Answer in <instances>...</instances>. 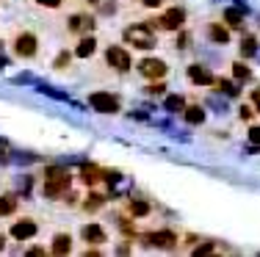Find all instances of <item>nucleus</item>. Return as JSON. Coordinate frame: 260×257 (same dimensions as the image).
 Listing matches in <instances>:
<instances>
[{
    "mask_svg": "<svg viewBox=\"0 0 260 257\" xmlns=\"http://www.w3.org/2000/svg\"><path fill=\"white\" fill-rule=\"evenodd\" d=\"M122 39L127 42V47L141 53H150L158 47V36H155V25L150 20L147 22H130V25L122 30Z\"/></svg>",
    "mask_w": 260,
    "mask_h": 257,
    "instance_id": "obj_1",
    "label": "nucleus"
},
{
    "mask_svg": "<svg viewBox=\"0 0 260 257\" xmlns=\"http://www.w3.org/2000/svg\"><path fill=\"white\" fill-rule=\"evenodd\" d=\"M42 50V39L34 28H17L11 33V56L20 61H34Z\"/></svg>",
    "mask_w": 260,
    "mask_h": 257,
    "instance_id": "obj_2",
    "label": "nucleus"
},
{
    "mask_svg": "<svg viewBox=\"0 0 260 257\" xmlns=\"http://www.w3.org/2000/svg\"><path fill=\"white\" fill-rule=\"evenodd\" d=\"M70 186H72V174H70V169H64V166H50L42 174V197L45 199L67 197Z\"/></svg>",
    "mask_w": 260,
    "mask_h": 257,
    "instance_id": "obj_3",
    "label": "nucleus"
},
{
    "mask_svg": "<svg viewBox=\"0 0 260 257\" xmlns=\"http://www.w3.org/2000/svg\"><path fill=\"white\" fill-rule=\"evenodd\" d=\"M64 28H67V33H70L72 39H78V36H86V33H94V28H97V17H94V11H91V9L80 6V9L67 11Z\"/></svg>",
    "mask_w": 260,
    "mask_h": 257,
    "instance_id": "obj_4",
    "label": "nucleus"
},
{
    "mask_svg": "<svg viewBox=\"0 0 260 257\" xmlns=\"http://www.w3.org/2000/svg\"><path fill=\"white\" fill-rule=\"evenodd\" d=\"M103 64L108 66L114 75H127L133 69V56L125 45H108L103 50Z\"/></svg>",
    "mask_w": 260,
    "mask_h": 257,
    "instance_id": "obj_5",
    "label": "nucleus"
},
{
    "mask_svg": "<svg viewBox=\"0 0 260 257\" xmlns=\"http://www.w3.org/2000/svg\"><path fill=\"white\" fill-rule=\"evenodd\" d=\"M185 20H188V14H185L183 6H172V9H166L160 17H155V20H152V25H155V30L177 33L180 28H185Z\"/></svg>",
    "mask_w": 260,
    "mask_h": 257,
    "instance_id": "obj_6",
    "label": "nucleus"
},
{
    "mask_svg": "<svg viewBox=\"0 0 260 257\" xmlns=\"http://www.w3.org/2000/svg\"><path fill=\"white\" fill-rule=\"evenodd\" d=\"M136 72H139L144 81H160V78H166V72H169V64H166L164 58L147 56L136 64Z\"/></svg>",
    "mask_w": 260,
    "mask_h": 257,
    "instance_id": "obj_7",
    "label": "nucleus"
},
{
    "mask_svg": "<svg viewBox=\"0 0 260 257\" xmlns=\"http://www.w3.org/2000/svg\"><path fill=\"white\" fill-rule=\"evenodd\" d=\"M86 102H89L94 111H100V114H119L122 111L119 97L111 94V91H91V94L86 97Z\"/></svg>",
    "mask_w": 260,
    "mask_h": 257,
    "instance_id": "obj_8",
    "label": "nucleus"
},
{
    "mask_svg": "<svg viewBox=\"0 0 260 257\" xmlns=\"http://www.w3.org/2000/svg\"><path fill=\"white\" fill-rule=\"evenodd\" d=\"M36 232H39V224H36L34 216H17L9 227V238H14V241L22 243V241L36 238Z\"/></svg>",
    "mask_w": 260,
    "mask_h": 257,
    "instance_id": "obj_9",
    "label": "nucleus"
},
{
    "mask_svg": "<svg viewBox=\"0 0 260 257\" xmlns=\"http://www.w3.org/2000/svg\"><path fill=\"white\" fill-rule=\"evenodd\" d=\"M177 232H172V230H152V232H147L144 235V243L147 246H155V249H175L177 246Z\"/></svg>",
    "mask_w": 260,
    "mask_h": 257,
    "instance_id": "obj_10",
    "label": "nucleus"
},
{
    "mask_svg": "<svg viewBox=\"0 0 260 257\" xmlns=\"http://www.w3.org/2000/svg\"><path fill=\"white\" fill-rule=\"evenodd\" d=\"M80 241L86 243V246H103L105 241H108V232H105L103 224L97 222H89L80 227Z\"/></svg>",
    "mask_w": 260,
    "mask_h": 257,
    "instance_id": "obj_11",
    "label": "nucleus"
},
{
    "mask_svg": "<svg viewBox=\"0 0 260 257\" xmlns=\"http://www.w3.org/2000/svg\"><path fill=\"white\" fill-rule=\"evenodd\" d=\"M205 36H208L210 45H219V47L230 45V28L224 22H216V20L205 22Z\"/></svg>",
    "mask_w": 260,
    "mask_h": 257,
    "instance_id": "obj_12",
    "label": "nucleus"
},
{
    "mask_svg": "<svg viewBox=\"0 0 260 257\" xmlns=\"http://www.w3.org/2000/svg\"><path fill=\"white\" fill-rule=\"evenodd\" d=\"M185 75H188V81L194 83V86H213L216 83V75L208 69L205 64H188Z\"/></svg>",
    "mask_w": 260,
    "mask_h": 257,
    "instance_id": "obj_13",
    "label": "nucleus"
},
{
    "mask_svg": "<svg viewBox=\"0 0 260 257\" xmlns=\"http://www.w3.org/2000/svg\"><path fill=\"white\" fill-rule=\"evenodd\" d=\"M36 11H45V14H61V11H70L72 3H80V0H28Z\"/></svg>",
    "mask_w": 260,
    "mask_h": 257,
    "instance_id": "obj_14",
    "label": "nucleus"
},
{
    "mask_svg": "<svg viewBox=\"0 0 260 257\" xmlns=\"http://www.w3.org/2000/svg\"><path fill=\"white\" fill-rule=\"evenodd\" d=\"M75 58H91L97 53V36L94 33H86V36H78L75 39V47H72Z\"/></svg>",
    "mask_w": 260,
    "mask_h": 257,
    "instance_id": "obj_15",
    "label": "nucleus"
},
{
    "mask_svg": "<svg viewBox=\"0 0 260 257\" xmlns=\"http://www.w3.org/2000/svg\"><path fill=\"white\" fill-rule=\"evenodd\" d=\"M17 210H20V194H14V191L0 194V218L17 216Z\"/></svg>",
    "mask_w": 260,
    "mask_h": 257,
    "instance_id": "obj_16",
    "label": "nucleus"
},
{
    "mask_svg": "<svg viewBox=\"0 0 260 257\" xmlns=\"http://www.w3.org/2000/svg\"><path fill=\"white\" fill-rule=\"evenodd\" d=\"M125 210H127V216H133V218H144V216H150V213H152V205L147 199L130 197L125 202Z\"/></svg>",
    "mask_w": 260,
    "mask_h": 257,
    "instance_id": "obj_17",
    "label": "nucleus"
},
{
    "mask_svg": "<svg viewBox=\"0 0 260 257\" xmlns=\"http://www.w3.org/2000/svg\"><path fill=\"white\" fill-rule=\"evenodd\" d=\"M78 177H80V182H83V186L94 188L97 182H103V169L94 166V163H86V166H80Z\"/></svg>",
    "mask_w": 260,
    "mask_h": 257,
    "instance_id": "obj_18",
    "label": "nucleus"
},
{
    "mask_svg": "<svg viewBox=\"0 0 260 257\" xmlns=\"http://www.w3.org/2000/svg\"><path fill=\"white\" fill-rule=\"evenodd\" d=\"M72 252V235L70 232H55L53 243H50V254L61 257V254H70Z\"/></svg>",
    "mask_w": 260,
    "mask_h": 257,
    "instance_id": "obj_19",
    "label": "nucleus"
},
{
    "mask_svg": "<svg viewBox=\"0 0 260 257\" xmlns=\"http://www.w3.org/2000/svg\"><path fill=\"white\" fill-rule=\"evenodd\" d=\"M257 47H260V42L255 39V36H244V39H241V45H238V56L241 58H252L257 53Z\"/></svg>",
    "mask_w": 260,
    "mask_h": 257,
    "instance_id": "obj_20",
    "label": "nucleus"
},
{
    "mask_svg": "<svg viewBox=\"0 0 260 257\" xmlns=\"http://www.w3.org/2000/svg\"><path fill=\"white\" fill-rule=\"evenodd\" d=\"M183 119L188 122V125H202V122H205V111H202L200 105H185L183 108Z\"/></svg>",
    "mask_w": 260,
    "mask_h": 257,
    "instance_id": "obj_21",
    "label": "nucleus"
},
{
    "mask_svg": "<svg viewBox=\"0 0 260 257\" xmlns=\"http://www.w3.org/2000/svg\"><path fill=\"white\" fill-rule=\"evenodd\" d=\"M103 205H105V197H103V194H97V191H91L89 197L80 202V207H83L86 213H94L97 207H103Z\"/></svg>",
    "mask_w": 260,
    "mask_h": 257,
    "instance_id": "obj_22",
    "label": "nucleus"
},
{
    "mask_svg": "<svg viewBox=\"0 0 260 257\" xmlns=\"http://www.w3.org/2000/svg\"><path fill=\"white\" fill-rule=\"evenodd\" d=\"M224 25L230 30H241V28H244V17H241L238 9H227L224 11Z\"/></svg>",
    "mask_w": 260,
    "mask_h": 257,
    "instance_id": "obj_23",
    "label": "nucleus"
},
{
    "mask_svg": "<svg viewBox=\"0 0 260 257\" xmlns=\"http://www.w3.org/2000/svg\"><path fill=\"white\" fill-rule=\"evenodd\" d=\"M72 58H75V53H72V50H61L58 56L53 58V69L55 72H67V69H70V61Z\"/></svg>",
    "mask_w": 260,
    "mask_h": 257,
    "instance_id": "obj_24",
    "label": "nucleus"
},
{
    "mask_svg": "<svg viewBox=\"0 0 260 257\" xmlns=\"http://www.w3.org/2000/svg\"><path fill=\"white\" fill-rule=\"evenodd\" d=\"M216 89L219 91H224V94H230V97H238V91H241V86H235L230 78H216Z\"/></svg>",
    "mask_w": 260,
    "mask_h": 257,
    "instance_id": "obj_25",
    "label": "nucleus"
},
{
    "mask_svg": "<svg viewBox=\"0 0 260 257\" xmlns=\"http://www.w3.org/2000/svg\"><path fill=\"white\" fill-rule=\"evenodd\" d=\"M164 108L169 114H180L183 108H185V100H183L180 94H169V97H166V102H164Z\"/></svg>",
    "mask_w": 260,
    "mask_h": 257,
    "instance_id": "obj_26",
    "label": "nucleus"
},
{
    "mask_svg": "<svg viewBox=\"0 0 260 257\" xmlns=\"http://www.w3.org/2000/svg\"><path fill=\"white\" fill-rule=\"evenodd\" d=\"M130 6H136L141 11H158L166 6V0H130Z\"/></svg>",
    "mask_w": 260,
    "mask_h": 257,
    "instance_id": "obj_27",
    "label": "nucleus"
},
{
    "mask_svg": "<svg viewBox=\"0 0 260 257\" xmlns=\"http://www.w3.org/2000/svg\"><path fill=\"white\" fill-rule=\"evenodd\" d=\"M230 72H233L235 81H249V78H252V69L244 64V61H235V64L230 66Z\"/></svg>",
    "mask_w": 260,
    "mask_h": 257,
    "instance_id": "obj_28",
    "label": "nucleus"
},
{
    "mask_svg": "<svg viewBox=\"0 0 260 257\" xmlns=\"http://www.w3.org/2000/svg\"><path fill=\"white\" fill-rule=\"evenodd\" d=\"M80 6H86V9L91 11H114V6H111V0H80Z\"/></svg>",
    "mask_w": 260,
    "mask_h": 257,
    "instance_id": "obj_29",
    "label": "nucleus"
},
{
    "mask_svg": "<svg viewBox=\"0 0 260 257\" xmlns=\"http://www.w3.org/2000/svg\"><path fill=\"white\" fill-rule=\"evenodd\" d=\"M144 91H147V94H164V91H166V83H164V81H150V83L144 86Z\"/></svg>",
    "mask_w": 260,
    "mask_h": 257,
    "instance_id": "obj_30",
    "label": "nucleus"
},
{
    "mask_svg": "<svg viewBox=\"0 0 260 257\" xmlns=\"http://www.w3.org/2000/svg\"><path fill=\"white\" fill-rule=\"evenodd\" d=\"M188 42H191V33L188 30H177V50H185V47H188Z\"/></svg>",
    "mask_w": 260,
    "mask_h": 257,
    "instance_id": "obj_31",
    "label": "nucleus"
},
{
    "mask_svg": "<svg viewBox=\"0 0 260 257\" xmlns=\"http://www.w3.org/2000/svg\"><path fill=\"white\" fill-rule=\"evenodd\" d=\"M210 252H216V241H208V243H202V246H194V254H210Z\"/></svg>",
    "mask_w": 260,
    "mask_h": 257,
    "instance_id": "obj_32",
    "label": "nucleus"
},
{
    "mask_svg": "<svg viewBox=\"0 0 260 257\" xmlns=\"http://www.w3.org/2000/svg\"><path fill=\"white\" fill-rule=\"evenodd\" d=\"M252 108H255V114L260 116V89H252Z\"/></svg>",
    "mask_w": 260,
    "mask_h": 257,
    "instance_id": "obj_33",
    "label": "nucleus"
},
{
    "mask_svg": "<svg viewBox=\"0 0 260 257\" xmlns=\"http://www.w3.org/2000/svg\"><path fill=\"white\" fill-rule=\"evenodd\" d=\"M249 141L252 144H260V125H252L249 127Z\"/></svg>",
    "mask_w": 260,
    "mask_h": 257,
    "instance_id": "obj_34",
    "label": "nucleus"
},
{
    "mask_svg": "<svg viewBox=\"0 0 260 257\" xmlns=\"http://www.w3.org/2000/svg\"><path fill=\"white\" fill-rule=\"evenodd\" d=\"M241 116H244V119H252V116H255V108H252V105H241Z\"/></svg>",
    "mask_w": 260,
    "mask_h": 257,
    "instance_id": "obj_35",
    "label": "nucleus"
},
{
    "mask_svg": "<svg viewBox=\"0 0 260 257\" xmlns=\"http://www.w3.org/2000/svg\"><path fill=\"white\" fill-rule=\"evenodd\" d=\"M25 254H45V249H42V246H28Z\"/></svg>",
    "mask_w": 260,
    "mask_h": 257,
    "instance_id": "obj_36",
    "label": "nucleus"
},
{
    "mask_svg": "<svg viewBox=\"0 0 260 257\" xmlns=\"http://www.w3.org/2000/svg\"><path fill=\"white\" fill-rule=\"evenodd\" d=\"M83 254H89V257H100L103 252H100V249H86V252Z\"/></svg>",
    "mask_w": 260,
    "mask_h": 257,
    "instance_id": "obj_37",
    "label": "nucleus"
},
{
    "mask_svg": "<svg viewBox=\"0 0 260 257\" xmlns=\"http://www.w3.org/2000/svg\"><path fill=\"white\" fill-rule=\"evenodd\" d=\"M6 249V232H0V252Z\"/></svg>",
    "mask_w": 260,
    "mask_h": 257,
    "instance_id": "obj_38",
    "label": "nucleus"
},
{
    "mask_svg": "<svg viewBox=\"0 0 260 257\" xmlns=\"http://www.w3.org/2000/svg\"><path fill=\"white\" fill-rule=\"evenodd\" d=\"M0 47H3V42H0Z\"/></svg>",
    "mask_w": 260,
    "mask_h": 257,
    "instance_id": "obj_39",
    "label": "nucleus"
}]
</instances>
